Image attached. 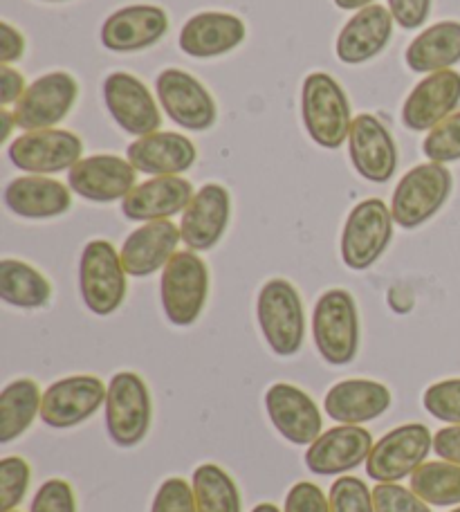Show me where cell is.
I'll return each instance as SVG.
<instances>
[{
	"instance_id": "obj_1",
	"label": "cell",
	"mask_w": 460,
	"mask_h": 512,
	"mask_svg": "<svg viewBox=\"0 0 460 512\" xmlns=\"http://www.w3.org/2000/svg\"><path fill=\"white\" fill-rule=\"evenodd\" d=\"M301 115L312 142L324 149H339L351 135V104L337 79L326 72H312L303 81Z\"/></svg>"
},
{
	"instance_id": "obj_2",
	"label": "cell",
	"mask_w": 460,
	"mask_h": 512,
	"mask_svg": "<svg viewBox=\"0 0 460 512\" xmlns=\"http://www.w3.org/2000/svg\"><path fill=\"white\" fill-rule=\"evenodd\" d=\"M312 337L321 358L335 367H344L360 351V315L348 290L335 288L319 297L312 313Z\"/></svg>"
},
{
	"instance_id": "obj_3",
	"label": "cell",
	"mask_w": 460,
	"mask_h": 512,
	"mask_svg": "<svg viewBox=\"0 0 460 512\" xmlns=\"http://www.w3.org/2000/svg\"><path fill=\"white\" fill-rule=\"evenodd\" d=\"M454 178L445 164L427 162L407 171L393 191L391 214L402 230H416L434 218L452 194Z\"/></svg>"
},
{
	"instance_id": "obj_4",
	"label": "cell",
	"mask_w": 460,
	"mask_h": 512,
	"mask_svg": "<svg viewBox=\"0 0 460 512\" xmlns=\"http://www.w3.org/2000/svg\"><path fill=\"white\" fill-rule=\"evenodd\" d=\"M261 333L270 349L281 358H292L306 337V313L297 288L288 279H270L256 301Z\"/></svg>"
},
{
	"instance_id": "obj_5",
	"label": "cell",
	"mask_w": 460,
	"mask_h": 512,
	"mask_svg": "<svg viewBox=\"0 0 460 512\" xmlns=\"http://www.w3.org/2000/svg\"><path fill=\"white\" fill-rule=\"evenodd\" d=\"M209 295V270L198 252H176L164 265L160 281L162 308L173 326H191L198 322Z\"/></svg>"
},
{
	"instance_id": "obj_6",
	"label": "cell",
	"mask_w": 460,
	"mask_h": 512,
	"mask_svg": "<svg viewBox=\"0 0 460 512\" xmlns=\"http://www.w3.org/2000/svg\"><path fill=\"white\" fill-rule=\"evenodd\" d=\"M79 290L90 313L99 317L113 315L124 304L128 281L113 243L97 239L86 245L79 261Z\"/></svg>"
},
{
	"instance_id": "obj_7",
	"label": "cell",
	"mask_w": 460,
	"mask_h": 512,
	"mask_svg": "<svg viewBox=\"0 0 460 512\" xmlns=\"http://www.w3.org/2000/svg\"><path fill=\"white\" fill-rule=\"evenodd\" d=\"M106 429L119 447L140 445L151 429L153 402L146 382L131 371L113 376L106 396Z\"/></svg>"
},
{
	"instance_id": "obj_8",
	"label": "cell",
	"mask_w": 460,
	"mask_h": 512,
	"mask_svg": "<svg viewBox=\"0 0 460 512\" xmlns=\"http://www.w3.org/2000/svg\"><path fill=\"white\" fill-rule=\"evenodd\" d=\"M434 447L427 425L407 423L391 429L373 445L366 459V474L377 483H400L416 472Z\"/></svg>"
},
{
	"instance_id": "obj_9",
	"label": "cell",
	"mask_w": 460,
	"mask_h": 512,
	"mask_svg": "<svg viewBox=\"0 0 460 512\" xmlns=\"http://www.w3.org/2000/svg\"><path fill=\"white\" fill-rule=\"evenodd\" d=\"M393 214L380 198L362 200L351 209L342 232V259L346 268L368 270L389 248Z\"/></svg>"
},
{
	"instance_id": "obj_10",
	"label": "cell",
	"mask_w": 460,
	"mask_h": 512,
	"mask_svg": "<svg viewBox=\"0 0 460 512\" xmlns=\"http://www.w3.org/2000/svg\"><path fill=\"white\" fill-rule=\"evenodd\" d=\"M81 153H84L81 137L63 128L27 131L25 135H18L7 149L14 167L32 176L70 171L81 160Z\"/></svg>"
},
{
	"instance_id": "obj_11",
	"label": "cell",
	"mask_w": 460,
	"mask_h": 512,
	"mask_svg": "<svg viewBox=\"0 0 460 512\" xmlns=\"http://www.w3.org/2000/svg\"><path fill=\"white\" fill-rule=\"evenodd\" d=\"M79 86L68 72H48L25 88L14 104L16 126L23 131H43L63 122L77 102Z\"/></svg>"
},
{
	"instance_id": "obj_12",
	"label": "cell",
	"mask_w": 460,
	"mask_h": 512,
	"mask_svg": "<svg viewBox=\"0 0 460 512\" xmlns=\"http://www.w3.org/2000/svg\"><path fill=\"white\" fill-rule=\"evenodd\" d=\"M155 90L164 111L187 131H207L216 124L218 108L209 90L189 72L178 68L162 70L155 79Z\"/></svg>"
},
{
	"instance_id": "obj_13",
	"label": "cell",
	"mask_w": 460,
	"mask_h": 512,
	"mask_svg": "<svg viewBox=\"0 0 460 512\" xmlns=\"http://www.w3.org/2000/svg\"><path fill=\"white\" fill-rule=\"evenodd\" d=\"M108 387L97 376H70L52 382L43 393L41 420L54 429L77 427L106 405Z\"/></svg>"
},
{
	"instance_id": "obj_14",
	"label": "cell",
	"mask_w": 460,
	"mask_h": 512,
	"mask_svg": "<svg viewBox=\"0 0 460 512\" xmlns=\"http://www.w3.org/2000/svg\"><path fill=\"white\" fill-rule=\"evenodd\" d=\"M104 102L119 128L135 137L151 135L162 124L160 108L149 88L128 72H113L106 77Z\"/></svg>"
},
{
	"instance_id": "obj_15",
	"label": "cell",
	"mask_w": 460,
	"mask_h": 512,
	"mask_svg": "<svg viewBox=\"0 0 460 512\" xmlns=\"http://www.w3.org/2000/svg\"><path fill=\"white\" fill-rule=\"evenodd\" d=\"M348 153L355 171L368 182H389L398 169V146L380 117L357 115L348 135Z\"/></svg>"
},
{
	"instance_id": "obj_16",
	"label": "cell",
	"mask_w": 460,
	"mask_h": 512,
	"mask_svg": "<svg viewBox=\"0 0 460 512\" xmlns=\"http://www.w3.org/2000/svg\"><path fill=\"white\" fill-rule=\"evenodd\" d=\"M373 436L362 425H337L308 445L306 468L319 477H337L366 463Z\"/></svg>"
},
{
	"instance_id": "obj_17",
	"label": "cell",
	"mask_w": 460,
	"mask_h": 512,
	"mask_svg": "<svg viewBox=\"0 0 460 512\" xmlns=\"http://www.w3.org/2000/svg\"><path fill=\"white\" fill-rule=\"evenodd\" d=\"M137 169L119 155H90L70 169V189L92 203L124 200L137 187Z\"/></svg>"
},
{
	"instance_id": "obj_18",
	"label": "cell",
	"mask_w": 460,
	"mask_h": 512,
	"mask_svg": "<svg viewBox=\"0 0 460 512\" xmlns=\"http://www.w3.org/2000/svg\"><path fill=\"white\" fill-rule=\"evenodd\" d=\"M270 423L292 445H312L321 436V411L306 391L276 382L265 393Z\"/></svg>"
},
{
	"instance_id": "obj_19",
	"label": "cell",
	"mask_w": 460,
	"mask_h": 512,
	"mask_svg": "<svg viewBox=\"0 0 460 512\" xmlns=\"http://www.w3.org/2000/svg\"><path fill=\"white\" fill-rule=\"evenodd\" d=\"M232 216V198L223 185L209 182L182 212L180 234L182 243L193 252H207L216 248Z\"/></svg>"
},
{
	"instance_id": "obj_20",
	"label": "cell",
	"mask_w": 460,
	"mask_h": 512,
	"mask_svg": "<svg viewBox=\"0 0 460 512\" xmlns=\"http://www.w3.org/2000/svg\"><path fill=\"white\" fill-rule=\"evenodd\" d=\"M460 104V72L440 70L431 72L411 90L402 106V124L409 131H431L436 124L447 120Z\"/></svg>"
},
{
	"instance_id": "obj_21",
	"label": "cell",
	"mask_w": 460,
	"mask_h": 512,
	"mask_svg": "<svg viewBox=\"0 0 460 512\" xmlns=\"http://www.w3.org/2000/svg\"><path fill=\"white\" fill-rule=\"evenodd\" d=\"M169 32V16L158 5L117 9L101 25V43L110 52H140Z\"/></svg>"
},
{
	"instance_id": "obj_22",
	"label": "cell",
	"mask_w": 460,
	"mask_h": 512,
	"mask_svg": "<svg viewBox=\"0 0 460 512\" xmlns=\"http://www.w3.org/2000/svg\"><path fill=\"white\" fill-rule=\"evenodd\" d=\"M193 185L180 176H155L137 185L122 200V212L128 221H169L191 203Z\"/></svg>"
},
{
	"instance_id": "obj_23",
	"label": "cell",
	"mask_w": 460,
	"mask_h": 512,
	"mask_svg": "<svg viewBox=\"0 0 460 512\" xmlns=\"http://www.w3.org/2000/svg\"><path fill=\"white\" fill-rule=\"evenodd\" d=\"M182 241L180 227L171 221H151L126 236L119 250L124 270L131 277H151L167 265Z\"/></svg>"
},
{
	"instance_id": "obj_24",
	"label": "cell",
	"mask_w": 460,
	"mask_h": 512,
	"mask_svg": "<svg viewBox=\"0 0 460 512\" xmlns=\"http://www.w3.org/2000/svg\"><path fill=\"white\" fill-rule=\"evenodd\" d=\"M391 32L393 16L389 9L382 5H368L360 9L339 32L335 43L337 59L348 63V66L371 61L389 45Z\"/></svg>"
},
{
	"instance_id": "obj_25",
	"label": "cell",
	"mask_w": 460,
	"mask_h": 512,
	"mask_svg": "<svg viewBox=\"0 0 460 512\" xmlns=\"http://www.w3.org/2000/svg\"><path fill=\"white\" fill-rule=\"evenodd\" d=\"M126 155L137 171L149 173V176H180L193 167L198 151L189 137L171 131H155L137 137L128 146Z\"/></svg>"
},
{
	"instance_id": "obj_26",
	"label": "cell",
	"mask_w": 460,
	"mask_h": 512,
	"mask_svg": "<svg viewBox=\"0 0 460 512\" xmlns=\"http://www.w3.org/2000/svg\"><path fill=\"white\" fill-rule=\"evenodd\" d=\"M245 39V23L227 12L191 16L180 32V50L189 57L211 59L232 52Z\"/></svg>"
},
{
	"instance_id": "obj_27",
	"label": "cell",
	"mask_w": 460,
	"mask_h": 512,
	"mask_svg": "<svg viewBox=\"0 0 460 512\" xmlns=\"http://www.w3.org/2000/svg\"><path fill=\"white\" fill-rule=\"evenodd\" d=\"M391 407V391L375 380H344L330 387L324 400L326 414L342 425H362L380 418Z\"/></svg>"
},
{
	"instance_id": "obj_28",
	"label": "cell",
	"mask_w": 460,
	"mask_h": 512,
	"mask_svg": "<svg viewBox=\"0 0 460 512\" xmlns=\"http://www.w3.org/2000/svg\"><path fill=\"white\" fill-rule=\"evenodd\" d=\"M5 205L21 218H57L72 207V196L63 182L30 173L5 187Z\"/></svg>"
},
{
	"instance_id": "obj_29",
	"label": "cell",
	"mask_w": 460,
	"mask_h": 512,
	"mask_svg": "<svg viewBox=\"0 0 460 512\" xmlns=\"http://www.w3.org/2000/svg\"><path fill=\"white\" fill-rule=\"evenodd\" d=\"M404 61L413 72H440L460 61V23L443 21L427 27L409 43Z\"/></svg>"
},
{
	"instance_id": "obj_30",
	"label": "cell",
	"mask_w": 460,
	"mask_h": 512,
	"mask_svg": "<svg viewBox=\"0 0 460 512\" xmlns=\"http://www.w3.org/2000/svg\"><path fill=\"white\" fill-rule=\"evenodd\" d=\"M41 389L30 378L9 382L0 393V443L7 445L23 436L41 414Z\"/></svg>"
},
{
	"instance_id": "obj_31",
	"label": "cell",
	"mask_w": 460,
	"mask_h": 512,
	"mask_svg": "<svg viewBox=\"0 0 460 512\" xmlns=\"http://www.w3.org/2000/svg\"><path fill=\"white\" fill-rule=\"evenodd\" d=\"M0 297L16 308H43L52 297V286L30 263L18 259L0 261Z\"/></svg>"
},
{
	"instance_id": "obj_32",
	"label": "cell",
	"mask_w": 460,
	"mask_h": 512,
	"mask_svg": "<svg viewBox=\"0 0 460 512\" xmlns=\"http://www.w3.org/2000/svg\"><path fill=\"white\" fill-rule=\"evenodd\" d=\"M411 490L429 506H460V465L429 461L411 474Z\"/></svg>"
},
{
	"instance_id": "obj_33",
	"label": "cell",
	"mask_w": 460,
	"mask_h": 512,
	"mask_svg": "<svg viewBox=\"0 0 460 512\" xmlns=\"http://www.w3.org/2000/svg\"><path fill=\"white\" fill-rule=\"evenodd\" d=\"M193 495L198 512H241V495L236 481L214 463L193 470Z\"/></svg>"
},
{
	"instance_id": "obj_34",
	"label": "cell",
	"mask_w": 460,
	"mask_h": 512,
	"mask_svg": "<svg viewBox=\"0 0 460 512\" xmlns=\"http://www.w3.org/2000/svg\"><path fill=\"white\" fill-rule=\"evenodd\" d=\"M32 470L21 456H5L0 461V510L9 512L21 506L30 488Z\"/></svg>"
},
{
	"instance_id": "obj_35",
	"label": "cell",
	"mask_w": 460,
	"mask_h": 512,
	"mask_svg": "<svg viewBox=\"0 0 460 512\" xmlns=\"http://www.w3.org/2000/svg\"><path fill=\"white\" fill-rule=\"evenodd\" d=\"M422 151L429 162L447 164L460 160V113L449 115L447 120L436 124L422 142Z\"/></svg>"
},
{
	"instance_id": "obj_36",
	"label": "cell",
	"mask_w": 460,
	"mask_h": 512,
	"mask_svg": "<svg viewBox=\"0 0 460 512\" xmlns=\"http://www.w3.org/2000/svg\"><path fill=\"white\" fill-rule=\"evenodd\" d=\"M330 512H375L373 490L357 477H339L328 492Z\"/></svg>"
},
{
	"instance_id": "obj_37",
	"label": "cell",
	"mask_w": 460,
	"mask_h": 512,
	"mask_svg": "<svg viewBox=\"0 0 460 512\" xmlns=\"http://www.w3.org/2000/svg\"><path fill=\"white\" fill-rule=\"evenodd\" d=\"M422 405L443 423L460 425V378L431 384L422 396Z\"/></svg>"
},
{
	"instance_id": "obj_38",
	"label": "cell",
	"mask_w": 460,
	"mask_h": 512,
	"mask_svg": "<svg viewBox=\"0 0 460 512\" xmlns=\"http://www.w3.org/2000/svg\"><path fill=\"white\" fill-rule=\"evenodd\" d=\"M375 512H431L427 501L400 483H377L373 490Z\"/></svg>"
},
{
	"instance_id": "obj_39",
	"label": "cell",
	"mask_w": 460,
	"mask_h": 512,
	"mask_svg": "<svg viewBox=\"0 0 460 512\" xmlns=\"http://www.w3.org/2000/svg\"><path fill=\"white\" fill-rule=\"evenodd\" d=\"M151 512H198L193 486L180 477H171L155 492Z\"/></svg>"
},
{
	"instance_id": "obj_40",
	"label": "cell",
	"mask_w": 460,
	"mask_h": 512,
	"mask_svg": "<svg viewBox=\"0 0 460 512\" xmlns=\"http://www.w3.org/2000/svg\"><path fill=\"white\" fill-rule=\"evenodd\" d=\"M30 512H77L75 490L63 479L45 481L36 490Z\"/></svg>"
},
{
	"instance_id": "obj_41",
	"label": "cell",
	"mask_w": 460,
	"mask_h": 512,
	"mask_svg": "<svg viewBox=\"0 0 460 512\" xmlns=\"http://www.w3.org/2000/svg\"><path fill=\"white\" fill-rule=\"evenodd\" d=\"M283 512H330V501L317 483L299 481L285 497Z\"/></svg>"
},
{
	"instance_id": "obj_42",
	"label": "cell",
	"mask_w": 460,
	"mask_h": 512,
	"mask_svg": "<svg viewBox=\"0 0 460 512\" xmlns=\"http://www.w3.org/2000/svg\"><path fill=\"white\" fill-rule=\"evenodd\" d=\"M393 21L404 30H418L431 12V0H389Z\"/></svg>"
},
{
	"instance_id": "obj_43",
	"label": "cell",
	"mask_w": 460,
	"mask_h": 512,
	"mask_svg": "<svg viewBox=\"0 0 460 512\" xmlns=\"http://www.w3.org/2000/svg\"><path fill=\"white\" fill-rule=\"evenodd\" d=\"M25 39L23 34L9 23H0V66H9L23 57Z\"/></svg>"
},
{
	"instance_id": "obj_44",
	"label": "cell",
	"mask_w": 460,
	"mask_h": 512,
	"mask_svg": "<svg viewBox=\"0 0 460 512\" xmlns=\"http://www.w3.org/2000/svg\"><path fill=\"white\" fill-rule=\"evenodd\" d=\"M434 452L438 454V459L460 465V425H449L436 432Z\"/></svg>"
},
{
	"instance_id": "obj_45",
	"label": "cell",
	"mask_w": 460,
	"mask_h": 512,
	"mask_svg": "<svg viewBox=\"0 0 460 512\" xmlns=\"http://www.w3.org/2000/svg\"><path fill=\"white\" fill-rule=\"evenodd\" d=\"M25 79L18 70L0 66V106H12L25 93Z\"/></svg>"
},
{
	"instance_id": "obj_46",
	"label": "cell",
	"mask_w": 460,
	"mask_h": 512,
	"mask_svg": "<svg viewBox=\"0 0 460 512\" xmlns=\"http://www.w3.org/2000/svg\"><path fill=\"white\" fill-rule=\"evenodd\" d=\"M16 126V120H14V113H9L7 108H3L0 111V140H9V133H12V128Z\"/></svg>"
},
{
	"instance_id": "obj_47",
	"label": "cell",
	"mask_w": 460,
	"mask_h": 512,
	"mask_svg": "<svg viewBox=\"0 0 460 512\" xmlns=\"http://www.w3.org/2000/svg\"><path fill=\"white\" fill-rule=\"evenodd\" d=\"M373 3L375 0H335V5L339 9H346V12H351V9H357V12H360V9L373 5Z\"/></svg>"
},
{
	"instance_id": "obj_48",
	"label": "cell",
	"mask_w": 460,
	"mask_h": 512,
	"mask_svg": "<svg viewBox=\"0 0 460 512\" xmlns=\"http://www.w3.org/2000/svg\"><path fill=\"white\" fill-rule=\"evenodd\" d=\"M252 512H283V510H279L274 504H259Z\"/></svg>"
},
{
	"instance_id": "obj_49",
	"label": "cell",
	"mask_w": 460,
	"mask_h": 512,
	"mask_svg": "<svg viewBox=\"0 0 460 512\" xmlns=\"http://www.w3.org/2000/svg\"><path fill=\"white\" fill-rule=\"evenodd\" d=\"M48 3H59V0H48Z\"/></svg>"
},
{
	"instance_id": "obj_50",
	"label": "cell",
	"mask_w": 460,
	"mask_h": 512,
	"mask_svg": "<svg viewBox=\"0 0 460 512\" xmlns=\"http://www.w3.org/2000/svg\"><path fill=\"white\" fill-rule=\"evenodd\" d=\"M452 512H460V506H458V508H454V510H452Z\"/></svg>"
},
{
	"instance_id": "obj_51",
	"label": "cell",
	"mask_w": 460,
	"mask_h": 512,
	"mask_svg": "<svg viewBox=\"0 0 460 512\" xmlns=\"http://www.w3.org/2000/svg\"><path fill=\"white\" fill-rule=\"evenodd\" d=\"M9 512H18V510H9Z\"/></svg>"
}]
</instances>
